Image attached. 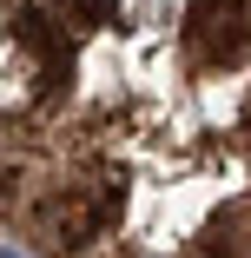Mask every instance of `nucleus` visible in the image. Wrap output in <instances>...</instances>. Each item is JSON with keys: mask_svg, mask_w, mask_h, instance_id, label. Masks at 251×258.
Masks as SVG:
<instances>
[{"mask_svg": "<svg viewBox=\"0 0 251 258\" xmlns=\"http://www.w3.org/2000/svg\"><path fill=\"white\" fill-rule=\"evenodd\" d=\"M99 219H106V205L86 199V192H66V199H46V205H40V225H46V238H53L60 251H66V245H86V238L99 232Z\"/></svg>", "mask_w": 251, "mask_h": 258, "instance_id": "nucleus-1", "label": "nucleus"}]
</instances>
